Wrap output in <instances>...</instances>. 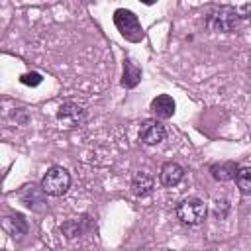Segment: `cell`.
Listing matches in <instances>:
<instances>
[{"label":"cell","mask_w":251,"mask_h":251,"mask_svg":"<svg viewBox=\"0 0 251 251\" xmlns=\"http://www.w3.org/2000/svg\"><path fill=\"white\" fill-rule=\"evenodd\" d=\"M175 214H176L178 222H182L184 226H198L206 220L208 206L198 196H186L176 204Z\"/></svg>","instance_id":"obj_1"},{"label":"cell","mask_w":251,"mask_h":251,"mask_svg":"<svg viewBox=\"0 0 251 251\" xmlns=\"http://www.w3.org/2000/svg\"><path fill=\"white\" fill-rule=\"evenodd\" d=\"M41 188L47 196H63L71 188V175L65 167H49L41 178Z\"/></svg>","instance_id":"obj_2"},{"label":"cell","mask_w":251,"mask_h":251,"mask_svg":"<svg viewBox=\"0 0 251 251\" xmlns=\"http://www.w3.org/2000/svg\"><path fill=\"white\" fill-rule=\"evenodd\" d=\"M114 24L118 27V31L127 39V41H141L143 39V27L137 20V16L131 10L126 8H118L114 12Z\"/></svg>","instance_id":"obj_3"},{"label":"cell","mask_w":251,"mask_h":251,"mask_svg":"<svg viewBox=\"0 0 251 251\" xmlns=\"http://www.w3.org/2000/svg\"><path fill=\"white\" fill-rule=\"evenodd\" d=\"M206 24L212 31H222V33L235 31V27L239 24V16L235 12V6H220L216 12H212L208 16Z\"/></svg>","instance_id":"obj_4"},{"label":"cell","mask_w":251,"mask_h":251,"mask_svg":"<svg viewBox=\"0 0 251 251\" xmlns=\"http://www.w3.org/2000/svg\"><path fill=\"white\" fill-rule=\"evenodd\" d=\"M20 200L22 204H25V208H29L31 212H45L47 210V194L41 188V184H27L20 190Z\"/></svg>","instance_id":"obj_5"},{"label":"cell","mask_w":251,"mask_h":251,"mask_svg":"<svg viewBox=\"0 0 251 251\" xmlns=\"http://www.w3.org/2000/svg\"><path fill=\"white\" fill-rule=\"evenodd\" d=\"M84 118H86V112H84V108L80 106V104H76V102H65V104H61L59 106V110H57V120H59V124L61 126H65V127H78L82 122H84Z\"/></svg>","instance_id":"obj_6"},{"label":"cell","mask_w":251,"mask_h":251,"mask_svg":"<svg viewBox=\"0 0 251 251\" xmlns=\"http://www.w3.org/2000/svg\"><path fill=\"white\" fill-rule=\"evenodd\" d=\"M165 137H167V129H165V126L157 118L155 120L151 118V120L141 122V126H139V141L141 143H145V145H157Z\"/></svg>","instance_id":"obj_7"},{"label":"cell","mask_w":251,"mask_h":251,"mask_svg":"<svg viewBox=\"0 0 251 251\" xmlns=\"http://www.w3.org/2000/svg\"><path fill=\"white\" fill-rule=\"evenodd\" d=\"M239 173V165L235 161H220V163H214L210 167V175L214 180L218 182H229V180H235Z\"/></svg>","instance_id":"obj_8"},{"label":"cell","mask_w":251,"mask_h":251,"mask_svg":"<svg viewBox=\"0 0 251 251\" xmlns=\"http://www.w3.org/2000/svg\"><path fill=\"white\" fill-rule=\"evenodd\" d=\"M175 108H176V104H175L173 96H169V94H159V96H155L151 100V112L157 116V120H169V118H173Z\"/></svg>","instance_id":"obj_9"},{"label":"cell","mask_w":251,"mask_h":251,"mask_svg":"<svg viewBox=\"0 0 251 251\" xmlns=\"http://www.w3.org/2000/svg\"><path fill=\"white\" fill-rule=\"evenodd\" d=\"M184 178V169L175 163V161H167L163 167H161V173H159V180L163 186H176L180 180Z\"/></svg>","instance_id":"obj_10"},{"label":"cell","mask_w":251,"mask_h":251,"mask_svg":"<svg viewBox=\"0 0 251 251\" xmlns=\"http://www.w3.org/2000/svg\"><path fill=\"white\" fill-rule=\"evenodd\" d=\"M153 188H155V180H153V176L149 173H145V171H135L133 173V176H131V192L135 196H141V198L149 196L153 192Z\"/></svg>","instance_id":"obj_11"},{"label":"cell","mask_w":251,"mask_h":251,"mask_svg":"<svg viewBox=\"0 0 251 251\" xmlns=\"http://www.w3.org/2000/svg\"><path fill=\"white\" fill-rule=\"evenodd\" d=\"M4 229L14 235V237H20V235H25L29 226H27V220L24 218V214L16 212V214H10L4 218Z\"/></svg>","instance_id":"obj_12"},{"label":"cell","mask_w":251,"mask_h":251,"mask_svg":"<svg viewBox=\"0 0 251 251\" xmlns=\"http://www.w3.org/2000/svg\"><path fill=\"white\" fill-rule=\"evenodd\" d=\"M141 80V69L131 61L124 59V75H122V86L124 88H135Z\"/></svg>","instance_id":"obj_13"},{"label":"cell","mask_w":251,"mask_h":251,"mask_svg":"<svg viewBox=\"0 0 251 251\" xmlns=\"http://www.w3.org/2000/svg\"><path fill=\"white\" fill-rule=\"evenodd\" d=\"M235 184L243 196H251V169L249 167L239 169V173L235 176Z\"/></svg>","instance_id":"obj_14"},{"label":"cell","mask_w":251,"mask_h":251,"mask_svg":"<svg viewBox=\"0 0 251 251\" xmlns=\"http://www.w3.org/2000/svg\"><path fill=\"white\" fill-rule=\"evenodd\" d=\"M84 222H86V216H82V218H73V220H69L61 229L67 233V237H76V235H80V233L84 231Z\"/></svg>","instance_id":"obj_15"},{"label":"cell","mask_w":251,"mask_h":251,"mask_svg":"<svg viewBox=\"0 0 251 251\" xmlns=\"http://www.w3.org/2000/svg\"><path fill=\"white\" fill-rule=\"evenodd\" d=\"M20 80H22V84H25V86H37V84H41L43 76H41L39 73H25V75L20 76Z\"/></svg>","instance_id":"obj_16"},{"label":"cell","mask_w":251,"mask_h":251,"mask_svg":"<svg viewBox=\"0 0 251 251\" xmlns=\"http://www.w3.org/2000/svg\"><path fill=\"white\" fill-rule=\"evenodd\" d=\"M227 212H229V204H227V200H216L214 202V216L216 218H220V220H224L226 216H227Z\"/></svg>","instance_id":"obj_17"},{"label":"cell","mask_w":251,"mask_h":251,"mask_svg":"<svg viewBox=\"0 0 251 251\" xmlns=\"http://www.w3.org/2000/svg\"><path fill=\"white\" fill-rule=\"evenodd\" d=\"M235 12H237L239 20H247V18H251V4H239V6H235Z\"/></svg>","instance_id":"obj_18"}]
</instances>
